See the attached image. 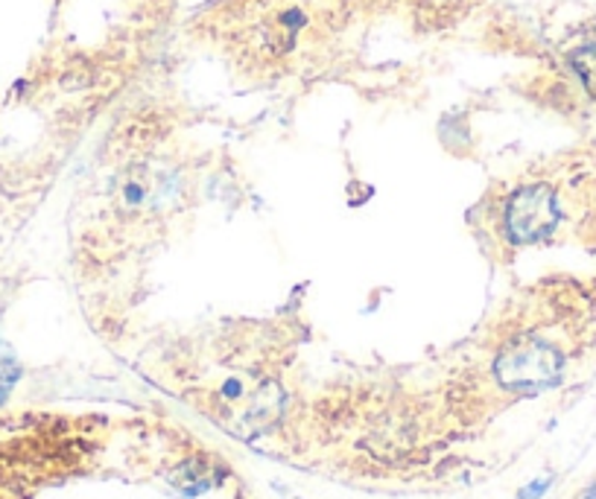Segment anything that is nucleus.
<instances>
[{
    "mask_svg": "<svg viewBox=\"0 0 596 499\" xmlns=\"http://www.w3.org/2000/svg\"><path fill=\"white\" fill-rule=\"evenodd\" d=\"M571 65L580 77L582 88L588 91L591 100H596V35L585 38L580 47H573Z\"/></svg>",
    "mask_w": 596,
    "mask_h": 499,
    "instance_id": "2",
    "label": "nucleus"
},
{
    "mask_svg": "<svg viewBox=\"0 0 596 499\" xmlns=\"http://www.w3.org/2000/svg\"><path fill=\"white\" fill-rule=\"evenodd\" d=\"M486 213L509 252L567 240L596 248V162L573 155L529 169L492 199Z\"/></svg>",
    "mask_w": 596,
    "mask_h": 499,
    "instance_id": "1",
    "label": "nucleus"
},
{
    "mask_svg": "<svg viewBox=\"0 0 596 499\" xmlns=\"http://www.w3.org/2000/svg\"><path fill=\"white\" fill-rule=\"evenodd\" d=\"M21 377V365H18L15 354H12V347L0 345V403L9 398V391Z\"/></svg>",
    "mask_w": 596,
    "mask_h": 499,
    "instance_id": "3",
    "label": "nucleus"
}]
</instances>
